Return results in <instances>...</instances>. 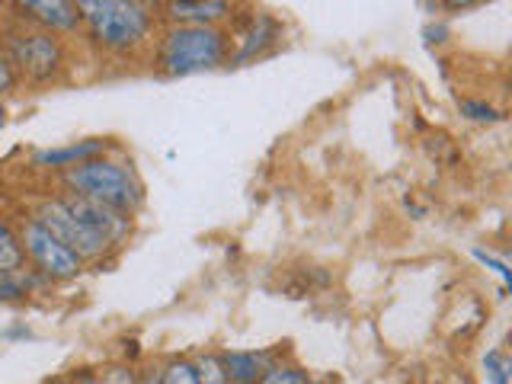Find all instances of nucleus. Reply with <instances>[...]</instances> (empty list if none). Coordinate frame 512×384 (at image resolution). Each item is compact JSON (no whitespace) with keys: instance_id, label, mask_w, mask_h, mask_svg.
<instances>
[{"instance_id":"1","label":"nucleus","mask_w":512,"mask_h":384,"mask_svg":"<svg viewBox=\"0 0 512 384\" xmlns=\"http://www.w3.org/2000/svg\"><path fill=\"white\" fill-rule=\"evenodd\" d=\"M80 26L103 55H135L154 39L157 7L141 0H80Z\"/></svg>"},{"instance_id":"2","label":"nucleus","mask_w":512,"mask_h":384,"mask_svg":"<svg viewBox=\"0 0 512 384\" xmlns=\"http://www.w3.org/2000/svg\"><path fill=\"white\" fill-rule=\"evenodd\" d=\"M64 186L71 196L93 199L100 205L116 208L122 215H135L144 202V186L138 180V173L132 164L116 157H93L87 164H77L71 170H64Z\"/></svg>"},{"instance_id":"3","label":"nucleus","mask_w":512,"mask_h":384,"mask_svg":"<svg viewBox=\"0 0 512 384\" xmlns=\"http://www.w3.org/2000/svg\"><path fill=\"white\" fill-rule=\"evenodd\" d=\"M231 39L221 26H170L160 32L157 71L167 77H189L215 71L228 61Z\"/></svg>"},{"instance_id":"4","label":"nucleus","mask_w":512,"mask_h":384,"mask_svg":"<svg viewBox=\"0 0 512 384\" xmlns=\"http://www.w3.org/2000/svg\"><path fill=\"white\" fill-rule=\"evenodd\" d=\"M0 48L10 58L16 77L29 80V84H52L68 64V48H64L61 36L29 23L7 26L0 36Z\"/></svg>"},{"instance_id":"5","label":"nucleus","mask_w":512,"mask_h":384,"mask_svg":"<svg viewBox=\"0 0 512 384\" xmlns=\"http://www.w3.org/2000/svg\"><path fill=\"white\" fill-rule=\"evenodd\" d=\"M16 237H20V247L26 253V263L32 266V272L42 279V282H71L84 272V260L61 244L58 237L48 234L42 224L26 215L16 228Z\"/></svg>"},{"instance_id":"6","label":"nucleus","mask_w":512,"mask_h":384,"mask_svg":"<svg viewBox=\"0 0 512 384\" xmlns=\"http://www.w3.org/2000/svg\"><path fill=\"white\" fill-rule=\"evenodd\" d=\"M32 218H36L52 237H58L64 247L74 250L84 263L103 260V256L112 250V247L106 244V240H100V237H96V234L87 228L84 221H77V218L71 215V208L64 205L61 196L42 199V202L36 205V212H32Z\"/></svg>"},{"instance_id":"7","label":"nucleus","mask_w":512,"mask_h":384,"mask_svg":"<svg viewBox=\"0 0 512 384\" xmlns=\"http://www.w3.org/2000/svg\"><path fill=\"white\" fill-rule=\"evenodd\" d=\"M61 199H64V205L71 208V215L77 221H84L87 228L100 240H106L112 250L122 247L125 240H128V234H132V215H122V212H116V208L100 205V202H93V199L71 196V192H68V196H61Z\"/></svg>"},{"instance_id":"8","label":"nucleus","mask_w":512,"mask_h":384,"mask_svg":"<svg viewBox=\"0 0 512 384\" xmlns=\"http://www.w3.org/2000/svg\"><path fill=\"white\" fill-rule=\"evenodd\" d=\"M228 39H234L237 52L231 55L234 64H247L253 58L266 55L272 45L282 39V23L269 13H247L234 32H228Z\"/></svg>"},{"instance_id":"9","label":"nucleus","mask_w":512,"mask_h":384,"mask_svg":"<svg viewBox=\"0 0 512 384\" xmlns=\"http://www.w3.org/2000/svg\"><path fill=\"white\" fill-rule=\"evenodd\" d=\"M13 10L20 23L39 26L55 36H71L80 29V10L71 0H23V4H13Z\"/></svg>"},{"instance_id":"10","label":"nucleus","mask_w":512,"mask_h":384,"mask_svg":"<svg viewBox=\"0 0 512 384\" xmlns=\"http://www.w3.org/2000/svg\"><path fill=\"white\" fill-rule=\"evenodd\" d=\"M160 10L173 26H221L234 16V4L224 0H173Z\"/></svg>"},{"instance_id":"11","label":"nucleus","mask_w":512,"mask_h":384,"mask_svg":"<svg viewBox=\"0 0 512 384\" xmlns=\"http://www.w3.org/2000/svg\"><path fill=\"white\" fill-rule=\"evenodd\" d=\"M112 144L106 138H84V141H71L61 144V148H48V151H36L32 154V167L42 170H71L77 164H87L93 157H103Z\"/></svg>"},{"instance_id":"12","label":"nucleus","mask_w":512,"mask_h":384,"mask_svg":"<svg viewBox=\"0 0 512 384\" xmlns=\"http://www.w3.org/2000/svg\"><path fill=\"white\" fill-rule=\"evenodd\" d=\"M224 372H228L231 384H256L263 378L266 368L276 362V352L272 349H228V352H218Z\"/></svg>"},{"instance_id":"13","label":"nucleus","mask_w":512,"mask_h":384,"mask_svg":"<svg viewBox=\"0 0 512 384\" xmlns=\"http://www.w3.org/2000/svg\"><path fill=\"white\" fill-rule=\"evenodd\" d=\"M0 269L10 272V276H16V279H23L26 288H32L29 279L36 276V272L29 269L26 253L20 247V237H16V228H13V224L4 215H0Z\"/></svg>"},{"instance_id":"14","label":"nucleus","mask_w":512,"mask_h":384,"mask_svg":"<svg viewBox=\"0 0 512 384\" xmlns=\"http://www.w3.org/2000/svg\"><path fill=\"white\" fill-rule=\"evenodd\" d=\"M256 384H311V375L295 362H272Z\"/></svg>"},{"instance_id":"15","label":"nucleus","mask_w":512,"mask_h":384,"mask_svg":"<svg viewBox=\"0 0 512 384\" xmlns=\"http://www.w3.org/2000/svg\"><path fill=\"white\" fill-rule=\"evenodd\" d=\"M192 368H196L199 384H231L218 352H199V356L192 359Z\"/></svg>"},{"instance_id":"16","label":"nucleus","mask_w":512,"mask_h":384,"mask_svg":"<svg viewBox=\"0 0 512 384\" xmlns=\"http://www.w3.org/2000/svg\"><path fill=\"white\" fill-rule=\"evenodd\" d=\"M461 106V116L471 119V122H480V125H493V122H503V112L484 103V100H458Z\"/></svg>"},{"instance_id":"17","label":"nucleus","mask_w":512,"mask_h":384,"mask_svg":"<svg viewBox=\"0 0 512 384\" xmlns=\"http://www.w3.org/2000/svg\"><path fill=\"white\" fill-rule=\"evenodd\" d=\"M160 375H164V384H199L192 359H180V356H173L167 365H160Z\"/></svg>"},{"instance_id":"18","label":"nucleus","mask_w":512,"mask_h":384,"mask_svg":"<svg viewBox=\"0 0 512 384\" xmlns=\"http://www.w3.org/2000/svg\"><path fill=\"white\" fill-rule=\"evenodd\" d=\"M484 372H487V381L490 384H509V378H512V362H509L506 352L490 349L487 356H484Z\"/></svg>"},{"instance_id":"19","label":"nucleus","mask_w":512,"mask_h":384,"mask_svg":"<svg viewBox=\"0 0 512 384\" xmlns=\"http://www.w3.org/2000/svg\"><path fill=\"white\" fill-rule=\"evenodd\" d=\"M26 295H29L26 282H23V279H16V276H10V272L0 269V301H4V304H10V301H23Z\"/></svg>"},{"instance_id":"20","label":"nucleus","mask_w":512,"mask_h":384,"mask_svg":"<svg viewBox=\"0 0 512 384\" xmlns=\"http://www.w3.org/2000/svg\"><path fill=\"white\" fill-rule=\"evenodd\" d=\"M100 378L103 384H138V372L132 365H109Z\"/></svg>"},{"instance_id":"21","label":"nucleus","mask_w":512,"mask_h":384,"mask_svg":"<svg viewBox=\"0 0 512 384\" xmlns=\"http://www.w3.org/2000/svg\"><path fill=\"white\" fill-rule=\"evenodd\" d=\"M474 260H477V263H484V266H490V269H493L496 276H500L506 285L512 282V272H509V266L500 260V256H493L490 250H480V247H477V250H474Z\"/></svg>"},{"instance_id":"22","label":"nucleus","mask_w":512,"mask_h":384,"mask_svg":"<svg viewBox=\"0 0 512 384\" xmlns=\"http://www.w3.org/2000/svg\"><path fill=\"white\" fill-rule=\"evenodd\" d=\"M16 71H13V64H10V58L4 55V48H0V96L4 93H10L13 87H16Z\"/></svg>"},{"instance_id":"23","label":"nucleus","mask_w":512,"mask_h":384,"mask_svg":"<svg viewBox=\"0 0 512 384\" xmlns=\"http://www.w3.org/2000/svg\"><path fill=\"white\" fill-rule=\"evenodd\" d=\"M138 384H164V375H160V365H144L138 372Z\"/></svg>"},{"instance_id":"24","label":"nucleus","mask_w":512,"mask_h":384,"mask_svg":"<svg viewBox=\"0 0 512 384\" xmlns=\"http://www.w3.org/2000/svg\"><path fill=\"white\" fill-rule=\"evenodd\" d=\"M74 384H103V378L93 372H84V375H74Z\"/></svg>"},{"instance_id":"25","label":"nucleus","mask_w":512,"mask_h":384,"mask_svg":"<svg viewBox=\"0 0 512 384\" xmlns=\"http://www.w3.org/2000/svg\"><path fill=\"white\" fill-rule=\"evenodd\" d=\"M45 384H74V378H48Z\"/></svg>"},{"instance_id":"26","label":"nucleus","mask_w":512,"mask_h":384,"mask_svg":"<svg viewBox=\"0 0 512 384\" xmlns=\"http://www.w3.org/2000/svg\"><path fill=\"white\" fill-rule=\"evenodd\" d=\"M4 122H7V109L0 106V128H4Z\"/></svg>"}]
</instances>
